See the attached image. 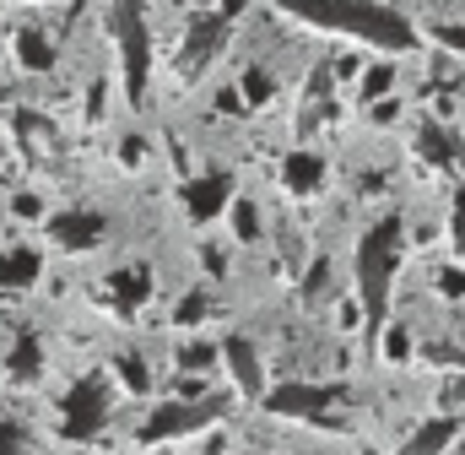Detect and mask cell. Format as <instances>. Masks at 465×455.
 Returning <instances> with one entry per match:
<instances>
[{
  "label": "cell",
  "mask_w": 465,
  "mask_h": 455,
  "mask_svg": "<svg viewBox=\"0 0 465 455\" xmlns=\"http://www.w3.org/2000/svg\"><path fill=\"white\" fill-rule=\"evenodd\" d=\"M282 11L320 27V33H347V38L368 44V49H384V55L417 49V27L384 0H282Z\"/></svg>",
  "instance_id": "obj_1"
},
{
  "label": "cell",
  "mask_w": 465,
  "mask_h": 455,
  "mask_svg": "<svg viewBox=\"0 0 465 455\" xmlns=\"http://www.w3.org/2000/svg\"><path fill=\"white\" fill-rule=\"evenodd\" d=\"M124 407H130V401L119 396V385H114L109 369H82V374L60 390V423H54V434H60L65 445L82 440V450H93L98 440L114 434V418Z\"/></svg>",
  "instance_id": "obj_2"
},
{
  "label": "cell",
  "mask_w": 465,
  "mask_h": 455,
  "mask_svg": "<svg viewBox=\"0 0 465 455\" xmlns=\"http://www.w3.org/2000/svg\"><path fill=\"white\" fill-rule=\"evenodd\" d=\"M406 255V217H379V223L362 233L357 244V298L368 304V320L379 326L384 320V304H390V282H395V266Z\"/></svg>",
  "instance_id": "obj_3"
},
{
  "label": "cell",
  "mask_w": 465,
  "mask_h": 455,
  "mask_svg": "<svg viewBox=\"0 0 465 455\" xmlns=\"http://www.w3.org/2000/svg\"><path fill=\"white\" fill-rule=\"evenodd\" d=\"M109 27L124 66V98L146 104V76H152V33H146V5L141 0H109Z\"/></svg>",
  "instance_id": "obj_4"
},
{
  "label": "cell",
  "mask_w": 465,
  "mask_h": 455,
  "mask_svg": "<svg viewBox=\"0 0 465 455\" xmlns=\"http://www.w3.org/2000/svg\"><path fill=\"white\" fill-rule=\"evenodd\" d=\"M179 201H184V217H190V223H195V228H206L212 217H228V207L238 201V179H232L228 168L195 174V179H184Z\"/></svg>",
  "instance_id": "obj_5"
},
{
  "label": "cell",
  "mask_w": 465,
  "mask_h": 455,
  "mask_svg": "<svg viewBox=\"0 0 465 455\" xmlns=\"http://www.w3.org/2000/svg\"><path fill=\"white\" fill-rule=\"evenodd\" d=\"M44 228H49V244L65 249V255H87L109 238V217L98 207H60Z\"/></svg>",
  "instance_id": "obj_6"
},
{
  "label": "cell",
  "mask_w": 465,
  "mask_h": 455,
  "mask_svg": "<svg viewBox=\"0 0 465 455\" xmlns=\"http://www.w3.org/2000/svg\"><path fill=\"white\" fill-rule=\"evenodd\" d=\"M168 374H201V379H228V347L217 337L184 331L168 352Z\"/></svg>",
  "instance_id": "obj_7"
},
{
  "label": "cell",
  "mask_w": 465,
  "mask_h": 455,
  "mask_svg": "<svg viewBox=\"0 0 465 455\" xmlns=\"http://www.w3.org/2000/svg\"><path fill=\"white\" fill-rule=\"evenodd\" d=\"M44 282V249L38 244H5L0 249V298H22Z\"/></svg>",
  "instance_id": "obj_8"
},
{
  "label": "cell",
  "mask_w": 465,
  "mask_h": 455,
  "mask_svg": "<svg viewBox=\"0 0 465 455\" xmlns=\"http://www.w3.org/2000/svg\"><path fill=\"white\" fill-rule=\"evenodd\" d=\"M228 347V385L238 401H254L260 390H265V363H260V352H254V341L249 337H223Z\"/></svg>",
  "instance_id": "obj_9"
},
{
  "label": "cell",
  "mask_w": 465,
  "mask_h": 455,
  "mask_svg": "<svg viewBox=\"0 0 465 455\" xmlns=\"http://www.w3.org/2000/svg\"><path fill=\"white\" fill-rule=\"evenodd\" d=\"M368 337H373V358H379L384 369H406V363L422 358V341L411 337V326H406L401 315H384Z\"/></svg>",
  "instance_id": "obj_10"
},
{
  "label": "cell",
  "mask_w": 465,
  "mask_h": 455,
  "mask_svg": "<svg viewBox=\"0 0 465 455\" xmlns=\"http://www.w3.org/2000/svg\"><path fill=\"white\" fill-rule=\"evenodd\" d=\"M0 369H5L11 385H38V379H44V337H38L33 326H22V331L11 337V347H5Z\"/></svg>",
  "instance_id": "obj_11"
},
{
  "label": "cell",
  "mask_w": 465,
  "mask_h": 455,
  "mask_svg": "<svg viewBox=\"0 0 465 455\" xmlns=\"http://www.w3.org/2000/svg\"><path fill=\"white\" fill-rule=\"evenodd\" d=\"M417 157L428 168H460V157H465L460 130H450L444 119H422L417 125Z\"/></svg>",
  "instance_id": "obj_12"
},
{
  "label": "cell",
  "mask_w": 465,
  "mask_h": 455,
  "mask_svg": "<svg viewBox=\"0 0 465 455\" xmlns=\"http://www.w3.org/2000/svg\"><path fill=\"white\" fill-rule=\"evenodd\" d=\"M223 49H228V16H223V11H217V16H201V22L190 27V38H184V71H190V76L206 71Z\"/></svg>",
  "instance_id": "obj_13"
},
{
  "label": "cell",
  "mask_w": 465,
  "mask_h": 455,
  "mask_svg": "<svg viewBox=\"0 0 465 455\" xmlns=\"http://www.w3.org/2000/svg\"><path fill=\"white\" fill-rule=\"evenodd\" d=\"M325 179H331V163H325L320 152L292 147V152L282 157V185H287V196H320Z\"/></svg>",
  "instance_id": "obj_14"
},
{
  "label": "cell",
  "mask_w": 465,
  "mask_h": 455,
  "mask_svg": "<svg viewBox=\"0 0 465 455\" xmlns=\"http://www.w3.org/2000/svg\"><path fill=\"white\" fill-rule=\"evenodd\" d=\"M104 288H109L114 309H124V315L146 309V304H152V293H157V282H152V266H146V260H135V266H119Z\"/></svg>",
  "instance_id": "obj_15"
},
{
  "label": "cell",
  "mask_w": 465,
  "mask_h": 455,
  "mask_svg": "<svg viewBox=\"0 0 465 455\" xmlns=\"http://www.w3.org/2000/svg\"><path fill=\"white\" fill-rule=\"evenodd\" d=\"M11 44H16V66H22V71L44 76V71L54 66V44H49V33H44V27H16V33H11Z\"/></svg>",
  "instance_id": "obj_16"
},
{
  "label": "cell",
  "mask_w": 465,
  "mask_h": 455,
  "mask_svg": "<svg viewBox=\"0 0 465 455\" xmlns=\"http://www.w3.org/2000/svg\"><path fill=\"white\" fill-rule=\"evenodd\" d=\"M212 309H217V304H212V293H206V288H190V293L173 304V315H168V320H173V331L184 337V331H201V326H212Z\"/></svg>",
  "instance_id": "obj_17"
},
{
  "label": "cell",
  "mask_w": 465,
  "mask_h": 455,
  "mask_svg": "<svg viewBox=\"0 0 465 455\" xmlns=\"http://www.w3.org/2000/svg\"><path fill=\"white\" fill-rule=\"evenodd\" d=\"M238 98H243L249 109H265V104L276 98V76H271L265 66H243V71H238Z\"/></svg>",
  "instance_id": "obj_18"
},
{
  "label": "cell",
  "mask_w": 465,
  "mask_h": 455,
  "mask_svg": "<svg viewBox=\"0 0 465 455\" xmlns=\"http://www.w3.org/2000/svg\"><path fill=\"white\" fill-rule=\"evenodd\" d=\"M228 223H232V238H238V244H254V238L265 233V217H260V201H254V196H238V201H232Z\"/></svg>",
  "instance_id": "obj_19"
},
{
  "label": "cell",
  "mask_w": 465,
  "mask_h": 455,
  "mask_svg": "<svg viewBox=\"0 0 465 455\" xmlns=\"http://www.w3.org/2000/svg\"><path fill=\"white\" fill-rule=\"evenodd\" d=\"M357 93H362V104H384V98H395V66H390V60H373V66H362V82H357Z\"/></svg>",
  "instance_id": "obj_20"
},
{
  "label": "cell",
  "mask_w": 465,
  "mask_h": 455,
  "mask_svg": "<svg viewBox=\"0 0 465 455\" xmlns=\"http://www.w3.org/2000/svg\"><path fill=\"white\" fill-rule=\"evenodd\" d=\"M11 217H22V223H49L54 212H49V201H44L38 190H16V196H11Z\"/></svg>",
  "instance_id": "obj_21"
},
{
  "label": "cell",
  "mask_w": 465,
  "mask_h": 455,
  "mask_svg": "<svg viewBox=\"0 0 465 455\" xmlns=\"http://www.w3.org/2000/svg\"><path fill=\"white\" fill-rule=\"evenodd\" d=\"M433 282H439V293H444L450 304H465V260H444V266L433 271Z\"/></svg>",
  "instance_id": "obj_22"
},
{
  "label": "cell",
  "mask_w": 465,
  "mask_h": 455,
  "mask_svg": "<svg viewBox=\"0 0 465 455\" xmlns=\"http://www.w3.org/2000/svg\"><path fill=\"white\" fill-rule=\"evenodd\" d=\"M450 255L465 260V185L455 190V207H450Z\"/></svg>",
  "instance_id": "obj_23"
},
{
  "label": "cell",
  "mask_w": 465,
  "mask_h": 455,
  "mask_svg": "<svg viewBox=\"0 0 465 455\" xmlns=\"http://www.w3.org/2000/svg\"><path fill=\"white\" fill-rule=\"evenodd\" d=\"M325 282H331V260H314V271L303 277V298H309V304L325 298Z\"/></svg>",
  "instance_id": "obj_24"
},
{
  "label": "cell",
  "mask_w": 465,
  "mask_h": 455,
  "mask_svg": "<svg viewBox=\"0 0 465 455\" xmlns=\"http://www.w3.org/2000/svg\"><path fill=\"white\" fill-rule=\"evenodd\" d=\"M433 38H439L444 49H460V55H465V22H439V27H433Z\"/></svg>",
  "instance_id": "obj_25"
},
{
  "label": "cell",
  "mask_w": 465,
  "mask_h": 455,
  "mask_svg": "<svg viewBox=\"0 0 465 455\" xmlns=\"http://www.w3.org/2000/svg\"><path fill=\"white\" fill-rule=\"evenodd\" d=\"M141 157H146V141H141V136H124V141H119V163H124V168H141Z\"/></svg>",
  "instance_id": "obj_26"
},
{
  "label": "cell",
  "mask_w": 465,
  "mask_h": 455,
  "mask_svg": "<svg viewBox=\"0 0 465 455\" xmlns=\"http://www.w3.org/2000/svg\"><path fill=\"white\" fill-rule=\"evenodd\" d=\"M201 271H212V277H223V271H228V255H223L217 244H206V249H201Z\"/></svg>",
  "instance_id": "obj_27"
},
{
  "label": "cell",
  "mask_w": 465,
  "mask_h": 455,
  "mask_svg": "<svg viewBox=\"0 0 465 455\" xmlns=\"http://www.w3.org/2000/svg\"><path fill=\"white\" fill-rule=\"evenodd\" d=\"M373 114V125H395V114H401V98H384V104H368Z\"/></svg>",
  "instance_id": "obj_28"
},
{
  "label": "cell",
  "mask_w": 465,
  "mask_h": 455,
  "mask_svg": "<svg viewBox=\"0 0 465 455\" xmlns=\"http://www.w3.org/2000/svg\"><path fill=\"white\" fill-rule=\"evenodd\" d=\"M98 114H104V82H93V93H87V119L98 125Z\"/></svg>",
  "instance_id": "obj_29"
},
{
  "label": "cell",
  "mask_w": 465,
  "mask_h": 455,
  "mask_svg": "<svg viewBox=\"0 0 465 455\" xmlns=\"http://www.w3.org/2000/svg\"><path fill=\"white\" fill-rule=\"evenodd\" d=\"M238 5H243V0H223V16H232V11H238Z\"/></svg>",
  "instance_id": "obj_30"
}]
</instances>
